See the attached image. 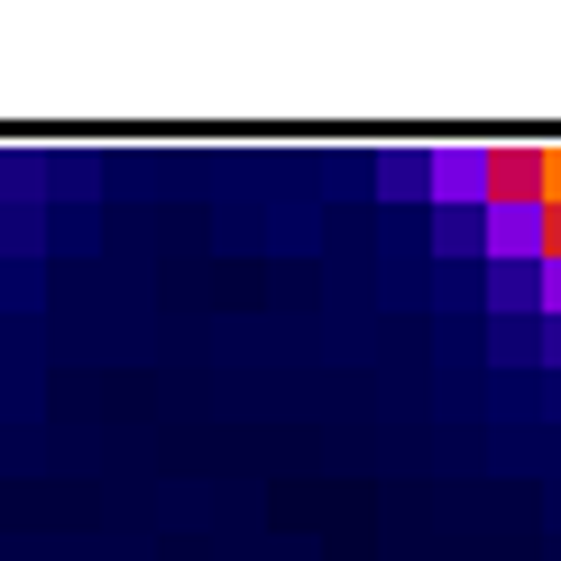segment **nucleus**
Returning a JSON list of instances; mask_svg holds the SVG:
<instances>
[{"instance_id": "f03ea898", "label": "nucleus", "mask_w": 561, "mask_h": 561, "mask_svg": "<svg viewBox=\"0 0 561 561\" xmlns=\"http://www.w3.org/2000/svg\"><path fill=\"white\" fill-rule=\"evenodd\" d=\"M488 286H497V304H506V313H525V304H534V267H497Z\"/></svg>"}, {"instance_id": "20e7f679", "label": "nucleus", "mask_w": 561, "mask_h": 561, "mask_svg": "<svg viewBox=\"0 0 561 561\" xmlns=\"http://www.w3.org/2000/svg\"><path fill=\"white\" fill-rule=\"evenodd\" d=\"M543 259H561V203H543Z\"/></svg>"}, {"instance_id": "39448f33", "label": "nucleus", "mask_w": 561, "mask_h": 561, "mask_svg": "<svg viewBox=\"0 0 561 561\" xmlns=\"http://www.w3.org/2000/svg\"><path fill=\"white\" fill-rule=\"evenodd\" d=\"M543 203H561V148H543Z\"/></svg>"}, {"instance_id": "f257e3e1", "label": "nucleus", "mask_w": 561, "mask_h": 561, "mask_svg": "<svg viewBox=\"0 0 561 561\" xmlns=\"http://www.w3.org/2000/svg\"><path fill=\"white\" fill-rule=\"evenodd\" d=\"M479 203H543V148L534 138L479 148Z\"/></svg>"}, {"instance_id": "423d86ee", "label": "nucleus", "mask_w": 561, "mask_h": 561, "mask_svg": "<svg viewBox=\"0 0 561 561\" xmlns=\"http://www.w3.org/2000/svg\"><path fill=\"white\" fill-rule=\"evenodd\" d=\"M543 350H552V359H561V322H552V332H543Z\"/></svg>"}, {"instance_id": "7ed1b4c3", "label": "nucleus", "mask_w": 561, "mask_h": 561, "mask_svg": "<svg viewBox=\"0 0 561 561\" xmlns=\"http://www.w3.org/2000/svg\"><path fill=\"white\" fill-rule=\"evenodd\" d=\"M442 249H479V213H442Z\"/></svg>"}]
</instances>
